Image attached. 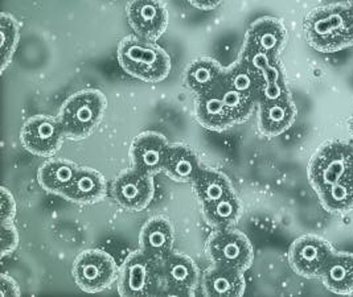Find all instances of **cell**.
Here are the masks:
<instances>
[{
	"mask_svg": "<svg viewBox=\"0 0 353 297\" xmlns=\"http://www.w3.org/2000/svg\"><path fill=\"white\" fill-rule=\"evenodd\" d=\"M324 287L336 295L353 294V254L334 252L321 276Z\"/></svg>",
	"mask_w": 353,
	"mask_h": 297,
	"instance_id": "cell-21",
	"label": "cell"
},
{
	"mask_svg": "<svg viewBox=\"0 0 353 297\" xmlns=\"http://www.w3.org/2000/svg\"><path fill=\"white\" fill-rule=\"evenodd\" d=\"M0 34H1V72L12 61L19 40H20V24L14 16L1 14L0 19Z\"/></svg>",
	"mask_w": 353,
	"mask_h": 297,
	"instance_id": "cell-29",
	"label": "cell"
},
{
	"mask_svg": "<svg viewBox=\"0 0 353 297\" xmlns=\"http://www.w3.org/2000/svg\"><path fill=\"white\" fill-rule=\"evenodd\" d=\"M106 106L108 101L105 95L96 89H86L70 95L59 115L65 136L81 141L92 135L101 123Z\"/></svg>",
	"mask_w": 353,
	"mask_h": 297,
	"instance_id": "cell-3",
	"label": "cell"
},
{
	"mask_svg": "<svg viewBox=\"0 0 353 297\" xmlns=\"http://www.w3.org/2000/svg\"><path fill=\"white\" fill-rule=\"evenodd\" d=\"M196 118L204 128L212 131H224L234 125L221 96L214 89L196 96Z\"/></svg>",
	"mask_w": 353,
	"mask_h": 297,
	"instance_id": "cell-22",
	"label": "cell"
},
{
	"mask_svg": "<svg viewBox=\"0 0 353 297\" xmlns=\"http://www.w3.org/2000/svg\"><path fill=\"white\" fill-rule=\"evenodd\" d=\"M334 252L332 246L321 236L303 235L292 242L289 262L298 275L315 279L321 278Z\"/></svg>",
	"mask_w": 353,
	"mask_h": 297,
	"instance_id": "cell-8",
	"label": "cell"
},
{
	"mask_svg": "<svg viewBox=\"0 0 353 297\" xmlns=\"http://www.w3.org/2000/svg\"><path fill=\"white\" fill-rule=\"evenodd\" d=\"M190 3H192L196 8L210 11L217 8L223 3V0H190Z\"/></svg>",
	"mask_w": 353,
	"mask_h": 297,
	"instance_id": "cell-35",
	"label": "cell"
},
{
	"mask_svg": "<svg viewBox=\"0 0 353 297\" xmlns=\"http://www.w3.org/2000/svg\"><path fill=\"white\" fill-rule=\"evenodd\" d=\"M348 6L351 7V10H352L353 12V0H348Z\"/></svg>",
	"mask_w": 353,
	"mask_h": 297,
	"instance_id": "cell-37",
	"label": "cell"
},
{
	"mask_svg": "<svg viewBox=\"0 0 353 297\" xmlns=\"http://www.w3.org/2000/svg\"><path fill=\"white\" fill-rule=\"evenodd\" d=\"M154 193V176L135 168L121 173L112 183V198L123 209L131 212L145 209L152 201Z\"/></svg>",
	"mask_w": 353,
	"mask_h": 297,
	"instance_id": "cell-10",
	"label": "cell"
},
{
	"mask_svg": "<svg viewBox=\"0 0 353 297\" xmlns=\"http://www.w3.org/2000/svg\"><path fill=\"white\" fill-rule=\"evenodd\" d=\"M15 214L17 203L12 194L7 189H1V223H12Z\"/></svg>",
	"mask_w": 353,
	"mask_h": 297,
	"instance_id": "cell-33",
	"label": "cell"
},
{
	"mask_svg": "<svg viewBox=\"0 0 353 297\" xmlns=\"http://www.w3.org/2000/svg\"><path fill=\"white\" fill-rule=\"evenodd\" d=\"M106 194V180L90 168H79L74 178L63 192V197L76 203H94Z\"/></svg>",
	"mask_w": 353,
	"mask_h": 297,
	"instance_id": "cell-18",
	"label": "cell"
},
{
	"mask_svg": "<svg viewBox=\"0 0 353 297\" xmlns=\"http://www.w3.org/2000/svg\"><path fill=\"white\" fill-rule=\"evenodd\" d=\"M288 96H290V90L286 76L282 65L278 63L274 69L263 76V89L259 103L263 101H276Z\"/></svg>",
	"mask_w": 353,
	"mask_h": 297,
	"instance_id": "cell-30",
	"label": "cell"
},
{
	"mask_svg": "<svg viewBox=\"0 0 353 297\" xmlns=\"http://www.w3.org/2000/svg\"><path fill=\"white\" fill-rule=\"evenodd\" d=\"M225 69L210 57L194 60L184 73V85L193 94L201 95L213 90L224 79Z\"/></svg>",
	"mask_w": 353,
	"mask_h": 297,
	"instance_id": "cell-19",
	"label": "cell"
},
{
	"mask_svg": "<svg viewBox=\"0 0 353 297\" xmlns=\"http://www.w3.org/2000/svg\"><path fill=\"white\" fill-rule=\"evenodd\" d=\"M65 132L59 119L47 115L30 118L20 131V139L27 151L37 156H52L64 141Z\"/></svg>",
	"mask_w": 353,
	"mask_h": 297,
	"instance_id": "cell-9",
	"label": "cell"
},
{
	"mask_svg": "<svg viewBox=\"0 0 353 297\" xmlns=\"http://www.w3.org/2000/svg\"><path fill=\"white\" fill-rule=\"evenodd\" d=\"M192 185L199 201L201 203V207L234 193L229 177L220 171L210 168H203Z\"/></svg>",
	"mask_w": 353,
	"mask_h": 297,
	"instance_id": "cell-23",
	"label": "cell"
},
{
	"mask_svg": "<svg viewBox=\"0 0 353 297\" xmlns=\"http://www.w3.org/2000/svg\"><path fill=\"white\" fill-rule=\"evenodd\" d=\"M175 232L168 219L154 217L145 222L139 235V250L150 258L161 260L174 252Z\"/></svg>",
	"mask_w": 353,
	"mask_h": 297,
	"instance_id": "cell-14",
	"label": "cell"
},
{
	"mask_svg": "<svg viewBox=\"0 0 353 297\" xmlns=\"http://www.w3.org/2000/svg\"><path fill=\"white\" fill-rule=\"evenodd\" d=\"M79 167L69 160L53 158L44 163L39 170L40 187L54 194H63L65 189L72 183Z\"/></svg>",
	"mask_w": 353,
	"mask_h": 297,
	"instance_id": "cell-24",
	"label": "cell"
},
{
	"mask_svg": "<svg viewBox=\"0 0 353 297\" xmlns=\"http://www.w3.org/2000/svg\"><path fill=\"white\" fill-rule=\"evenodd\" d=\"M201 170V163L192 148L184 144H171L163 170L170 178L192 184Z\"/></svg>",
	"mask_w": 353,
	"mask_h": 297,
	"instance_id": "cell-20",
	"label": "cell"
},
{
	"mask_svg": "<svg viewBox=\"0 0 353 297\" xmlns=\"http://www.w3.org/2000/svg\"><path fill=\"white\" fill-rule=\"evenodd\" d=\"M161 274L165 294L172 296H193L200 284L199 268L184 254L171 252L161 259Z\"/></svg>",
	"mask_w": 353,
	"mask_h": 297,
	"instance_id": "cell-11",
	"label": "cell"
},
{
	"mask_svg": "<svg viewBox=\"0 0 353 297\" xmlns=\"http://www.w3.org/2000/svg\"><path fill=\"white\" fill-rule=\"evenodd\" d=\"M126 11L130 27L142 40L155 43L167 30L168 12L161 0H132Z\"/></svg>",
	"mask_w": 353,
	"mask_h": 297,
	"instance_id": "cell-12",
	"label": "cell"
},
{
	"mask_svg": "<svg viewBox=\"0 0 353 297\" xmlns=\"http://www.w3.org/2000/svg\"><path fill=\"white\" fill-rule=\"evenodd\" d=\"M242 205L236 193L203 206V216L209 226L216 230L232 229L241 217Z\"/></svg>",
	"mask_w": 353,
	"mask_h": 297,
	"instance_id": "cell-26",
	"label": "cell"
},
{
	"mask_svg": "<svg viewBox=\"0 0 353 297\" xmlns=\"http://www.w3.org/2000/svg\"><path fill=\"white\" fill-rule=\"evenodd\" d=\"M225 81L230 88L252 98L257 105L259 103L263 89V79L241 59L225 69Z\"/></svg>",
	"mask_w": 353,
	"mask_h": 297,
	"instance_id": "cell-25",
	"label": "cell"
},
{
	"mask_svg": "<svg viewBox=\"0 0 353 297\" xmlns=\"http://www.w3.org/2000/svg\"><path fill=\"white\" fill-rule=\"evenodd\" d=\"M288 41V32L281 20L275 17H261L246 32L245 45L256 48L272 56H279Z\"/></svg>",
	"mask_w": 353,
	"mask_h": 297,
	"instance_id": "cell-15",
	"label": "cell"
},
{
	"mask_svg": "<svg viewBox=\"0 0 353 297\" xmlns=\"http://www.w3.org/2000/svg\"><path fill=\"white\" fill-rule=\"evenodd\" d=\"M118 63L135 79L157 83L167 79L171 72V59L155 43L137 37H126L118 47Z\"/></svg>",
	"mask_w": 353,
	"mask_h": 297,
	"instance_id": "cell-2",
	"label": "cell"
},
{
	"mask_svg": "<svg viewBox=\"0 0 353 297\" xmlns=\"http://www.w3.org/2000/svg\"><path fill=\"white\" fill-rule=\"evenodd\" d=\"M0 294L1 296H20V289L15 280L7 274L1 275L0 279Z\"/></svg>",
	"mask_w": 353,
	"mask_h": 297,
	"instance_id": "cell-34",
	"label": "cell"
},
{
	"mask_svg": "<svg viewBox=\"0 0 353 297\" xmlns=\"http://www.w3.org/2000/svg\"><path fill=\"white\" fill-rule=\"evenodd\" d=\"M201 285L207 296H242L246 287L242 271L217 263L204 272Z\"/></svg>",
	"mask_w": 353,
	"mask_h": 297,
	"instance_id": "cell-16",
	"label": "cell"
},
{
	"mask_svg": "<svg viewBox=\"0 0 353 297\" xmlns=\"http://www.w3.org/2000/svg\"><path fill=\"white\" fill-rule=\"evenodd\" d=\"M303 27L308 44L319 52L335 53L353 45V12L348 4L315 8Z\"/></svg>",
	"mask_w": 353,
	"mask_h": 297,
	"instance_id": "cell-1",
	"label": "cell"
},
{
	"mask_svg": "<svg viewBox=\"0 0 353 297\" xmlns=\"http://www.w3.org/2000/svg\"><path fill=\"white\" fill-rule=\"evenodd\" d=\"M118 268L115 260L106 251L85 250L76 258L73 265V278L81 291L88 294L101 292L112 285L117 278Z\"/></svg>",
	"mask_w": 353,
	"mask_h": 297,
	"instance_id": "cell-6",
	"label": "cell"
},
{
	"mask_svg": "<svg viewBox=\"0 0 353 297\" xmlns=\"http://www.w3.org/2000/svg\"><path fill=\"white\" fill-rule=\"evenodd\" d=\"M207 254L212 263L232 267L245 272L253 265L254 251L248 236L237 230H216L209 236Z\"/></svg>",
	"mask_w": 353,
	"mask_h": 297,
	"instance_id": "cell-7",
	"label": "cell"
},
{
	"mask_svg": "<svg viewBox=\"0 0 353 297\" xmlns=\"http://www.w3.org/2000/svg\"><path fill=\"white\" fill-rule=\"evenodd\" d=\"M321 206L335 214H344L353 209V176L318 193Z\"/></svg>",
	"mask_w": 353,
	"mask_h": 297,
	"instance_id": "cell-27",
	"label": "cell"
},
{
	"mask_svg": "<svg viewBox=\"0 0 353 297\" xmlns=\"http://www.w3.org/2000/svg\"><path fill=\"white\" fill-rule=\"evenodd\" d=\"M170 147L171 144L159 132L145 131L138 135L130 150L132 168L152 176L161 172Z\"/></svg>",
	"mask_w": 353,
	"mask_h": 297,
	"instance_id": "cell-13",
	"label": "cell"
},
{
	"mask_svg": "<svg viewBox=\"0 0 353 297\" xmlns=\"http://www.w3.org/2000/svg\"><path fill=\"white\" fill-rule=\"evenodd\" d=\"M240 59L248 63L254 72H257L262 79L278 63H281L276 56H272L269 53H265L262 50H258L256 48L249 47L245 44H243Z\"/></svg>",
	"mask_w": 353,
	"mask_h": 297,
	"instance_id": "cell-31",
	"label": "cell"
},
{
	"mask_svg": "<svg viewBox=\"0 0 353 297\" xmlns=\"http://www.w3.org/2000/svg\"><path fill=\"white\" fill-rule=\"evenodd\" d=\"M350 176H353V143H327L308 164V180L316 193Z\"/></svg>",
	"mask_w": 353,
	"mask_h": 297,
	"instance_id": "cell-4",
	"label": "cell"
},
{
	"mask_svg": "<svg viewBox=\"0 0 353 297\" xmlns=\"http://www.w3.org/2000/svg\"><path fill=\"white\" fill-rule=\"evenodd\" d=\"M350 132H351L353 138V118L351 119V122H350Z\"/></svg>",
	"mask_w": 353,
	"mask_h": 297,
	"instance_id": "cell-36",
	"label": "cell"
},
{
	"mask_svg": "<svg viewBox=\"0 0 353 297\" xmlns=\"http://www.w3.org/2000/svg\"><path fill=\"white\" fill-rule=\"evenodd\" d=\"M163 288L161 260L147 256L142 251L132 252L125 260L118 291L122 296H155Z\"/></svg>",
	"mask_w": 353,
	"mask_h": 297,
	"instance_id": "cell-5",
	"label": "cell"
},
{
	"mask_svg": "<svg viewBox=\"0 0 353 297\" xmlns=\"http://www.w3.org/2000/svg\"><path fill=\"white\" fill-rule=\"evenodd\" d=\"M1 255L6 256L15 250L19 243V234L12 223H1Z\"/></svg>",
	"mask_w": 353,
	"mask_h": 297,
	"instance_id": "cell-32",
	"label": "cell"
},
{
	"mask_svg": "<svg viewBox=\"0 0 353 297\" xmlns=\"http://www.w3.org/2000/svg\"><path fill=\"white\" fill-rule=\"evenodd\" d=\"M214 90L221 96V99H223L226 109L229 111L234 125L245 122L250 116V114L253 112L254 106L257 105L252 98H249V96L240 93L239 90L230 88L225 81V74L224 79L214 88Z\"/></svg>",
	"mask_w": 353,
	"mask_h": 297,
	"instance_id": "cell-28",
	"label": "cell"
},
{
	"mask_svg": "<svg viewBox=\"0 0 353 297\" xmlns=\"http://www.w3.org/2000/svg\"><path fill=\"white\" fill-rule=\"evenodd\" d=\"M296 116L291 96L259 103V131L265 136H278L288 131Z\"/></svg>",
	"mask_w": 353,
	"mask_h": 297,
	"instance_id": "cell-17",
	"label": "cell"
}]
</instances>
